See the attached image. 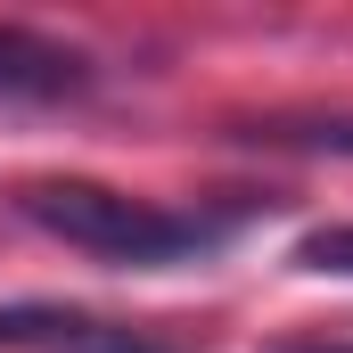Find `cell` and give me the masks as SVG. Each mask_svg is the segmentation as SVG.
<instances>
[{"instance_id": "cell-1", "label": "cell", "mask_w": 353, "mask_h": 353, "mask_svg": "<svg viewBox=\"0 0 353 353\" xmlns=\"http://www.w3.org/2000/svg\"><path fill=\"white\" fill-rule=\"evenodd\" d=\"M17 214L66 247H83L90 263L115 271H181L205 263L230 247L239 214H173V205H148L132 189H99V181H33L17 189Z\"/></svg>"}, {"instance_id": "cell-2", "label": "cell", "mask_w": 353, "mask_h": 353, "mask_svg": "<svg viewBox=\"0 0 353 353\" xmlns=\"http://www.w3.org/2000/svg\"><path fill=\"white\" fill-rule=\"evenodd\" d=\"M0 353H173L140 329L90 321V312H58V304H8L0 312Z\"/></svg>"}, {"instance_id": "cell-4", "label": "cell", "mask_w": 353, "mask_h": 353, "mask_svg": "<svg viewBox=\"0 0 353 353\" xmlns=\"http://www.w3.org/2000/svg\"><path fill=\"white\" fill-rule=\"evenodd\" d=\"M296 271H329V279H353V222H329L296 247Z\"/></svg>"}, {"instance_id": "cell-5", "label": "cell", "mask_w": 353, "mask_h": 353, "mask_svg": "<svg viewBox=\"0 0 353 353\" xmlns=\"http://www.w3.org/2000/svg\"><path fill=\"white\" fill-rule=\"evenodd\" d=\"M279 353H353V345H337V337H329V345H279Z\"/></svg>"}, {"instance_id": "cell-3", "label": "cell", "mask_w": 353, "mask_h": 353, "mask_svg": "<svg viewBox=\"0 0 353 353\" xmlns=\"http://www.w3.org/2000/svg\"><path fill=\"white\" fill-rule=\"evenodd\" d=\"M83 83H90V66L74 50H58V41H41V33H25V25H0V99L50 107V99H74Z\"/></svg>"}]
</instances>
